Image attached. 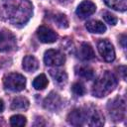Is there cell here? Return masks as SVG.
Masks as SVG:
<instances>
[{
  "mask_svg": "<svg viewBox=\"0 0 127 127\" xmlns=\"http://www.w3.org/2000/svg\"><path fill=\"white\" fill-rule=\"evenodd\" d=\"M3 15L13 25L26 24L33 15V6L29 0H3Z\"/></svg>",
  "mask_w": 127,
  "mask_h": 127,
  "instance_id": "cell-1",
  "label": "cell"
},
{
  "mask_svg": "<svg viewBox=\"0 0 127 127\" xmlns=\"http://www.w3.org/2000/svg\"><path fill=\"white\" fill-rule=\"evenodd\" d=\"M117 85V79L115 75L106 70L95 81L92 87V94L96 97H104L111 93Z\"/></svg>",
  "mask_w": 127,
  "mask_h": 127,
  "instance_id": "cell-2",
  "label": "cell"
},
{
  "mask_svg": "<svg viewBox=\"0 0 127 127\" xmlns=\"http://www.w3.org/2000/svg\"><path fill=\"white\" fill-rule=\"evenodd\" d=\"M3 83H4L5 88L8 90L21 91L26 86V78L20 73L12 72V73L7 74L4 77Z\"/></svg>",
  "mask_w": 127,
  "mask_h": 127,
  "instance_id": "cell-3",
  "label": "cell"
},
{
  "mask_svg": "<svg viewBox=\"0 0 127 127\" xmlns=\"http://www.w3.org/2000/svg\"><path fill=\"white\" fill-rule=\"evenodd\" d=\"M16 48V37L7 29L0 30V53L13 51Z\"/></svg>",
  "mask_w": 127,
  "mask_h": 127,
  "instance_id": "cell-4",
  "label": "cell"
},
{
  "mask_svg": "<svg viewBox=\"0 0 127 127\" xmlns=\"http://www.w3.org/2000/svg\"><path fill=\"white\" fill-rule=\"evenodd\" d=\"M108 110L110 116L116 120L120 121L124 118L125 116V101L122 98H115L112 101L109 102L108 104Z\"/></svg>",
  "mask_w": 127,
  "mask_h": 127,
  "instance_id": "cell-5",
  "label": "cell"
},
{
  "mask_svg": "<svg viewBox=\"0 0 127 127\" xmlns=\"http://www.w3.org/2000/svg\"><path fill=\"white\" fill-rule=\"evenodd\" d=\"M44 62L50 66H61L65 62L64 55L58 50H48L44 56Z\"/></svg>",
  "mask_w": 127,
  "mask_h": 127,
  "instance_id": "cell-6",
  "label": "cell"
},
{
  "mask_svg": "<svg viewBox=\"0 0 127 127\" xmlns=\"http://www.w3.org/2000/svg\"><path fill=\"white\" fill-rule=\"evenodd\" d=\"M97 50L105 62H113L115 60V51L112 44L108 40H102L97 45Z\"/></svg>",
  "mask_w": 127,
  "mask_h": 127,
  "instance_id": "cell-7",
  "label": "cell"
},
{
  "mask_svg": "<svg viewBox=\"0 0 127 127\" xmlns=\"http://www.w3.org/2000/svg\"><path fill=\"white\" fill-rule=\"evenodd\" d=\"M37 37L42 43L45 44H52L58 40L57 33L46 26H41L37 30Z\"/></svg>",
  "mask_w": 127,
  "mask_h": 127,
  "instance_id": "cell-8",
  "label": "cell"
},
{
  "mask_svg": "<svg viewBox=\"0 0 127 127\" xmlns=\"http://www.w3.org/2000/svg\"><path fill=\"white\" fill-rule=\"evenodd\" d=\"M67 122L73 126H81L86 123V110L74 109L67 115Z\"/></svg>",
  "mask_w": 127,
  "mask_h": 127,
  "instance_id": "cell-9",
  "label": "cell"
},
{
  "mask_svg": "<svg viewBox=\"0 0 127 127\" xmlns=\"http://www.w3.org/2000/svg\"><path fill=\"white\" fill-rule=\"evenodd\" d=\"M96 10V6L95 4L92 2V1H89V0H84L82 1L76 8V15L81 18V19H84L90 15H92Z\"/></svg>",
  "mask_w": 127,
  "mask_h": 127,
  "instance_id": "cell-10",
  "label": "cell"
},
{
  "mask_svg": "<svg viewBox=\"0 0 127 127\" xmlns=\"http://www.w3.org/2000/svg\"><path fill=\"white\" fill-rule=\"evenodd\" d=\"M86 123L89 126H101L104 124V118L96 109H86Z\"/></svg>",
  "mask_w": 127,
  "mask_h": 127,
  "instance_id": "cell-11",
  "label": "cell"
},
{
  "mask_svg": "<svg viewBox=\"0 0 127 127\" xmlns=\"http://www.w3.org/2000/svg\"><path fill=\"white\" fill-rule=\"evenodd\" d=\"M62 104V100L61 97L59 96V94L55 93V92H51L45 99L44 101V106L45 108L51 110V111H55L57 109L60 108Z\"/></svg>",
  "mask_w": 127,
  "mask_h": 127,
  "instance_id": "cell-12",
  "label": "cell"
},
{
  "mask_svg": "<svg viewBox=\"0 0 127 127\" xmlns=\"http://www.w3.org/2000/svg\"><path fill=\"white\" fill-rule=\"evenodd\" d=\"M94 51L92 49V47L87 44V43H82L78 49V53H77V57L80 60L83 61H89L92 60L94 58Z\"/></svg>",
  "mask_w": 127,
  "mask_h": 127,
  "instance_id": "cell-13",
  "label": "cell"
},
{
  "mask_svg": "<svg viewBox=\"0 0 127 127\" xmlns=\"http://www.w3.org/2000/svg\"><path fill=\"white\" fill-rule=\"evenodd\" d=\"M85 28L88 32L93 34H103L106 31V26L97 20H90L85 24Z\"/></svg>",
  "mask_w": 127,
  "mask_h": 127,
  "instance_id": "cell-14",
  "label": "cell"
},
{
  "mask_svg": "<svg viewBox=\"0 0 127 127\" xmlns=\"http://www.w3.org/2000/svg\"><path fill=\"white\" fill-rule=\"evenodd\" d=\"M23 68L28 72H34L39 67V62L34 56H26L22 63Z\"/></svg>",
  "mask_w": 127,
  "mask_h": 127,
  "instance_id": "cell-15",
  "label": "cell"
},
{
  "mask_svg": "<svg viewBox=\"0 0 127 127\" xmlns=\"http://www.w3.org/2000/svg\"><path fill=\"white\" fill-rule=\"evenodd\" d=\"M50 75L54 78L55 82L58 84H64L67 80V75L64 70L60 69H50Z\"/></svg>",
  "mask_w": 127,
  "mask_h": 127,
  "instance_id": "cell-16",
  "label": "cell"
},
{
  "mask_svg": "<svg viewBox=\"0 0 127 127\" xmlns=\"http://www.w3.org/2000/svg\"><path fill=\"white\" fill-rule=\"evenodd\" d=\"M28 107H29V100L23 96L14 98L11 103V108L14 110H19V109L24 110V109H27Z\"/></svg>",
  "mask_w": 127,
  "mask_h": 127,
  "instance_id": "cell-17",
  "label": "cell"
},
{
  "mask_svg": "<svg viewBox=\"0 0 127 127\" xmlns=\"http://www.w3.org/2000/svg\"><path fill=\"white\" fill-rule=\"evenodd\" d=\"M105 4L117 11L124 12L127 8V0H104Z\"/></svg>",
  "mask_w": 127,
  "mask_h": 127,
  "instance_id": "cell-18",
  "label": "cell"
},
{
  "mask_svg": "<svg viewBox=\"0 0 127 127\" xmlns=\"http://www.w3.org/2000/svg\"><path fill=\"white\" fill-rule=\"evenodd\" d=\"M48 83H49V80H48L47 76L44 73H41L40 75H38L33 80V86L37 90H42V89L46 88L47 85H48Z\"/></svg>",
  "mask_w": 127,
  "mask_h": 127,
  "instance_id": "cell-19",
  "label": "cell"
},
{
  "mask_svg": "<svg viewBox=\"0 0 127 127\" xmlns=\"http://www.w3.org/2000/svg\"><path fill=\"white\" fill-rule=\"evenodd\" d=\"M79 76L87 79V80H90L94 77V72H93V69L90 68L89 66H81L78 68L77 72H76Z\"/></svg>",
  "mask_w": 127,
  "mask_h": 127,
  "instance_id": "cell-20",
  "label": "cell"
},
{
  "mask_svg": "<svg viewBox=\"0 0 127 127\" xmlns=\"http://www.w3.org/2000/svg\"><path fill=\"white\" fill-rule=\"evenodd\" d=\"M54 21L57 24L58 27L60 28H67L68 26V21L67 18L65 17L64 14H57L54 16Z\"/></svg>",
  "mask_w": 127,
  "mask_h": 127,
  "instance_id": "cell-21",
  "label": "cell"
},
{
  "mask_svg": "<svg viewBox=\"0 0 127 127\" xmlns=\"http://www.w3.org/2000/svg\"><path fill=\"white\" fill-rule=\"evenodd\" d=\"M26 117L23 116V115H20V114H17V115H13L11 118H10V124L12 126H24L26 124Z\"/></svg>",
  "mask_w": 127,
  "mask_h": 127,
  "instance_id": "cell-22",
  "label": "cell"
},
{
  "mask_svg": "<svg viewBox=\"0 0 127 127\" xmlns=\"http://www.w3.org/2000/svg\"><path fill=\"white\" fill-rule=\"evenodd\" d=\"M71 89H72V92L78 96H82L84 93H85V87L84 85L81 83V82H75L72 84L71 86Z\"/></svg>",
  "mask_w": 127,
  "mask_h": 127,
  "instance_id": "cell-23",
  "label": "cell"
},
{
  "mask_svg": "<svg viewBox=\"0 0 127 127\" xmlns=\"http://www.w3.org/2000/svg\"><path fill=\"white\" fill-rule=\"evenodd\" d=\"M102 17H103L104 21L106 23H108L109 25H115L117 23V18L113 14H111L110 12H104L102 14Z\"/></svg>",
  "mask_w": 127,
  "mask_h": 127,
  "instance_id": "cell-24",
  "label": "cell"
},
{
  "mask_svg": "<svg viewBox=\"0 0 127 127\" xmlns=\"http://www.w3.org/2000/svg\"><path fill=\"white\" fill-rule=\"evenodd\" d=\"M59 2H61L62 4H68V3L72 2V0H59Z\"/></svg>",
  "mask_w": 127,
  "mask_h": 127,
  "instance_id": "cell-25",
  "label": "cell"
},
{
  "mask_svg": "<svg viewBox=\"0 0 127 127\" xmlns=\"http://www.w3.org/2000/svg\"><path fill=\"white\" fill-rule=\"evenodd\" d=\"M3 110H4V102L3 100L0 99V112H2Z\"/></svg>",
  "mask_w": 127,
  "mask_h": 127,
  "instance_id": "cell-26",
  "label": "cell"
},
{
  "mask_svg": "<svg viewBox=\"0 0 127 127\" xmlns=\"http://www.w3.org/2000/svg\"><path fill=\"white\" fill-rule=\"evenodd\" d=\"M125 40H126V37L123 35V36H122V39H121V43H122L123 48H125Z\"/></svg>",
  "mask_w": 127,
  "mask_h": 127,
  "instance_id": "cell-27",
  "label": "cell"
}]
</instances>
